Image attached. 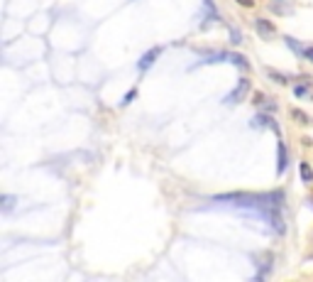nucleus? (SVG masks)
I'll return each instance as SVG.
<instances>
[{
  "instance_id": "0eeeda50",
  "label": "nucleus",
  "mask_w": 313,
  "mask_h": 282,
  "mask_svg": "<svg viewBox=\"0 0 313 282\" xmlns=\"http://www.w3.org/2000/svg\"><path fill=\"white\" fill-rule=\"evenodd\" d=\"M286 169V148H284V143H279V174Z\"/></svg>"
},
{
  "instance_id": "ddd939ff",
  "label": "nucleus",
  "mask_w": 313,
  "mask_h": 282,
  "mask_svg": "<svg viewBox=\"0 0 313 282\" xmlns=\"http://www.w3.org/2000/svg\"><path fill=\"white\" fill-rule=\"evenodd\" d=\"M294 115L301 120V123H306V115H303V111H294Z\"/></svg>"
},
{
  "instance_id": "1a4fd4ad",
  "label": "nucleus",
  "mask_w": 313,
  "mask_h": 282,
  "mask_svg": "<svg viewBox=\"0 0 313 282\" xmlns=\"http://www.w3.org/2000/svg\"><path fill=\"white\" fill-rule=\"evenodd\" d=\"M13 204H15V199L5 194V196H3V208H5V211H10V208H13Z\"/></svg>"
},
{
  "instance_id": "423d86ee",
  "label": "nucleus",
  "mask_w": 313,
  "mask_h": 282,
  "mask_svg": "<svg viewBox=\"0 0 313 282\" xmlns=\"http://www.w3.org/2000/svg\"><path fill=\"white\" fill-rule=\"evenodd\" d=\"M308 94H311V86H308V84H296V86H294V96H296V98H306Z\"/></svg>"
},
{
  "instance_id": "20e7f679",
  "label": "nucleus",
  "mask_w": 313,
  "mask_h": 282,
  "mask_svg": "<svg viewBox=\"0 0 313 282\" xmlns=\"http://www.w3.org/2000/svg\"><path fill=\"white\" fill-rule=\"evenodd\" d=\"M252 125H269V128H274V130H279V125H276L274 120L269 118V113H259L257 118H252Z\"/></svg>"
},
{
  "instance_id": "9b49d317",
  "label": "nucleus",
  "mask_w": 313,
  "mask_h": 282,
  "mask_svg": "<svg viewBox=\"0 0 313 282\" xmlns=\"http://www.w3.org/2000/svg\"><path fill=\"white\" fill-rule=\"evenodd\" d=\"M303 56H306V59H311V61H313V47H306V49H303Z\"/></svg>"
},
{
  "instance_id": "39448f33",
  "label": "nucleus",
  "mask_w": 313,
  "mask_h": 282,
  "mask_svg": "<svg viewBox=\"0 0 313 282\" xmlns=\"http://www.w3.org/2000/svg\"><path fill=\"white\" fill-rule=\"evenodd\" d=\"M225 61H230V64H238L240 69H247L250 64H247V59L240 54H225Z\"/></svg>"
},
{
  "instance_id": "f8f14e48",
  "label": "nucleus",
  "mask_w": 313,
  "mask_h": 282,
  "mask_svg": "<svg viewBox=\"0 0 313 282\" xmlns=\"http://www.w3.org/2000/svg\"><path fill=\"white\" fill-rule=\"evenodd\" d=\"M238 3L242 8H252V5H255V0H238Z\"/></svg>"
},
{
  "instance_id": "9d476101",
  "label": "nucleus",
  "mask_w": 313,
  "mask_h": 282,
  "mask_svg": "<svg viewBox=\"0 0 313 282\" xmlns=\"http://www.w3.org/2000/svg\"><path fill=\"white\" fill-rule=\"evenodd\" d=\"M230 39H233V42H235V44H240V32H235V30H233V32H230Z\"/></svg>"
},
{
  "instance_id": "7ed1b4c3",
  "label": "nucleus",
  "mask_w": 313,
  "mask_h": 282,
  "mask_svg": "<svg viewBox=\"0 0 313 282\" xmlns=\"http://www.w3.org/2000/svg\"><path fill=\"white\" fill-rule=\"evenodd\" d=\"M159 54H162V49H159V47L149 49L147 54H145L142 59H140V61H137V69H140V72H145V69H149V64H152V61H154V59H157Z\"/></svg>"
},
{
  "instance_id": "f03ea898",
  "label": "nucleus",
  "mask_w": 313,
  "mask_h": 282,
  "mask_svg": "<svg viewBox=\"0 0 313 282\" xmlns=\"http://www.w3.org/2000/svg\"><path fill=\"white\" fill-rule=\"evenodd\" d=\"M255 27H257V32L262 37H272L274 35V22H269V20H264V18L255 20Z\"/></svg>"
},
{
  "instance_id": "6e6552de",
  "label": "nucleus",
  "mask_w": 313,
  "mask_h": 282,
  "mask_svg": "<svg viewBox=\"0 0 313 282\" xmlns=\"http://www.w3.org/2000/svg\"><path fill=\"white\" fill-rule=\"evenodd\" d=\"M301 177H303V182H311L313 179V172L308 162H301Z\"/></svg>"
},
{
  "instance_id": "4468645a",
  "label": "nucleus",
  "mask_w": 313,
  "mask_h": 282,
  "mask_svg": "<svg viewBox=\"0 0 313 282\" xmlns=\"http://www.w3.org/2000/svg\"><path fill=\"white\" fill-rule=\"evenodd\" d=\"M135 94H137V89H132V91L125 96V103H128V101H132V98H135Z\"/></svg>"
},
{
  "instance_id": "f257e3e1",
  "label": "nucleus",
  "mask_w": 313,
  "mask_h": 282,
  "mask_svg": "<svg viewBox=\"0 0 313 282\" xmlns=\"http://www.w3.org/2000/svg\"><path fill=\"white\" fill-rule=\"evenodd\" d=\"M250 91V81L247 79H240V84H238V89L233 91V94L225 98V103H240L242 98H245V94Z\"/></svg>"
}]
</instances>
